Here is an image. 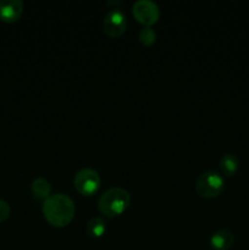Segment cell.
<instances>
[{"instance_id":"1","label":"cell","mask_w":249,"mask_h":250,"mask_svg":"<svg viewBox=\"0 0 249 250\" xmlns=\"http://www.w3.org/2000/svg\"><path fill=\"white\" fill-rule=\"evenodd\" d=\"M42 211L44 219L50 226L63 229L72 222L76 214V207L68 195L56 193L44 200Z\"/></svg>"},{"instance_id":"2","label":"cell","mask_w":249,"mask_h":250,"mask_svg":"<svg viewBox=\"0 0 249 250\" xmlns=\"http://www.w3.org/2000/svg\"><path fill=\"white\" fill-rule=\"evenodd\" d=\"M131 195L124 188L112 187L105 190L98 200V210L109 219L120 216L128 209Z\"/></svg>"},{"instance_id":"3","label":"cell","mask_w":249,"mask_h":250,"mask_svg":"<svg viewBox=\"0 0 249 250\" xmlns=\"http://www.w3.org/2000/svg\"><path fill=\"white\" fill-rule=\"evenodd\" d=\"M225 188V180L216 171H205L195 181V192L204 199L219 197Z\"/></svg>"},{"instance_id":"4","label":"cell","mask_w":249,"mask_h":250,"mask_svg":"<svg viewBox=\"0 0 249 250\" xmlns=\"http://www.w3.org/2000/svg\"><path fill=\"white\" fill-rule=\"evenodd\" d=\"M102 180L99 173L90 167H83L75 175L73 186L75 189L84 197H92L99 190Z\"/></svg>"},{"instance_id":"5","label":"cell","mask_w":249,"mask_h":250,"mask_svg":"<svg viewBox=\"0 0 249 250\" xmlns=\"http://www.w3.org/2000/svg\"><path fill=\"white\" fill-rule=\"evenodd\" d=\"M133 16L144 27H151L160 19V9L151 0H138L132 7Z\"/></svg>"},{"instance_id":"6","label":"cell","mask_w":249,"mask_h":250,"mask_svg":"<svg viewBox=\"0 0 249 250\" xmlns=\"http://www.w3.org/2000/svg\"><path fill=\"white\" fill-rule=\"evenodd\" d=\"M127 17L121 10L111 9L103 20V31L110 38H120L126 32Z\"/></svg>"},{"instance_id":"7","label":"cell","mask_w":249,"mask_h":250,"mask_svg":"<svg viewBox=\"0 0 249 250\" xmlns=\"http://www.w3.org/2000/svg\"><path fill=\"white\" fill-rule=\"evenodd\" d=\"M23 12L21 0H0V20L6 23L16 22Z\"/></svg>"},{"instance_id":"8","label":"cell","mask_w":249,"mask_h":250,"mask_svg":"<svg viewBox=\"0 0 249 250\" xmlns=\"http://www.w3.org/2000/svg\"><path fill=\"white\" fill-rule=\"evenodd\" d=\"M234 243V236L229 229H222L210 237V246L214 250H228Z\"/></svg>"},{"instance_id":"9","label":"cell","mask_w":249,"mask_h":250,"mask_svg":"<svg viewBox=\"0 0 249 250\" xmlns=\"http://www.w3.org/2000/svg\"><path fill=\"white\" fill-rule=\"evenodd\" d=\"M84 231L89 238L98 239L104 236V233L106 232V224L103 217H92L85 225Z\"/></svg>"},{"instance_id":"10","label":"cell","mask_w":249,"mask_h":250,"mask_svg":"<svg viewBox=\"0 0 249 250\" xmlns=\"http://www.w3.org/2000/svg\"><path fill=\"white\" fill-rule=\"evenodd\" d=\"M219 166L222 175L226 176V177H232V176L237 172V170H238V158H237L234 154H224V155L220 158Z\"/></svg>"},{"instance_id":"11","label":"cell","mask_w":249,"mask_h":250,"mask_svg":"<svg viewBox=\"0 0 249 250\" xmlns=\"http://www.w3.org/2000/svg\"><path fill=\"white\" fill-rule=\"evenodd\" d=\"M31 190L32 194H33L37 199L45 200L46 198H49L51 195L50 183H49V181H46L45 178L43 177L34 178L33 182H32L31 185Z\"/></svg>"},{"instance_id":"12","label":"cell","mask_w":249,"mask_h":250,"mask_svg":"<svg viewBox=\"0 0 249 250\" xmlns=\"http://www.w3.org/2000/svg\"><path fill=\"white\" fill-rule=\"evenodd\" d=\"M138 39L141 42V44L143 46H149L153 45L156 41V33L151 27H143V28L139 31L138 33Z\"/></svg>"},{"instance_id":"13","label":"cell","mask_w":249,"mask_h":250,"mask_svg":"<svg viewBox=\"0 0 249 250\" xmlns=\"http://www.w3.org/2000/svg\"><path fill=\"white\" fill-rule=\"evenodd\" d=\"M10 215V205L5 200L0 199V222L5 221Z\"/></svg>"}]
</instances>
